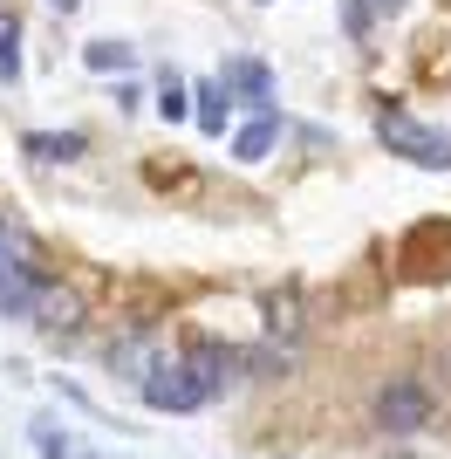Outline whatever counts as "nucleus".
I'll return each mask as SVG.
<instances>
[{"mask_svg": "<svg viewBox=\"0 0 451 459\" xmlns=\"http://www.w3.org/2000/svg\"><path fill=\"white\" fill-rule=\"evenodd\" d=\"M376 137H383L396 158L424 165V172H451V131H431V124H417L411 110H383V117H376Z\"/></svg>", "mask_w": 451, "mask_h": 459, "instance_id": "nucleus-1", "label": "nucleus"}, {"mask_svg": "<svg viewBox=\"0 0 451 459\" xmlns=\"http://www.w3.org/2000/svg\"><path fill=\"white\" fill-rule=\"evenodd\" d=\"M206 398H212V391L191 377L185 357H178V364H157V370L144 377V404H150V411H199Z\"/></svg>", "mask_w": 451, "mask_h": 459, "instance_id": "nucleus-2", "label": "nucleus"}, {"mask_svg": "<svg viewBox=\"0 0 451 459\" xmlns=\"http://www.w3.org/2000/svg\"><path fill=\"white\" fill-rule=\"evenodd\" d=\"M376 419H383V432H417V425L431 419V398H424V384L390 377L383 391H376Z\"/></svg>", "mask_w": 451, "mask_h": 459, "instance_id": "nucleus-3", "label": "nucleus"}, {"mask_svg": "<svg viewBox=\"0 0 451 459\" xmlns=\"http://www.w3.org/2000/svg\"><path fill=\"white\" fill-rule=\"evenodd\" d=\"M219 82H226V96H246L253 110H274V76H267V62H253V56H233L219 69Z\"/></svg>", "mask_w": 451, "mask_h": 459, "instance_id": "nucleus-4", "label": "nucleus"}, {"mask_svg": "<svg viewBox=\"0 0 451 459\" xmlns=\"http://www.w3.org/2000/svg\"><path fill=\"white\" fill-rule=\"evenodd\" d=\"M185 364H191V377H199L212 398H219L226 384H233V370H240V350H226V343H191Z\"/></svg>", "mask_w": 451, "mask_h": 459, "instance_id": "nucleus-5", "label": "nucleus"}, {"mask_svg": "<svg viewBox=\"0 0 451 459\" xmlns=\"http://www.w3.org/2000/svg\"><path fill=\"white\" fill-rule=\"evenodd\" d=\"M35 323H41V329H75V323H82V295H75V288H62V281H41Z\"/></svg>", "mask_w": 451, "mask_h": 459, "instance_id": "nucleus-6", "label": "nucleus"}, {"mask_svg": "<svg viewBox=\"0 0 451 459\" xmlns=\"http://www.w3.org/2000/svg\"><path fill=\"white\" fill-rule=\"evenodd\" d=\"M21 152L41 158V165H62V158L89 152V137H82V131H28V137H21Z\"/></svg>", "mask_w": 451, "mask_h": 459, "instance_id": "nucleus-7", "label": "nucleus"}, {"mask_svg": "<svg viewBox=\"0 0 451 459\" xmlns=\"http://www.w3.org/2000/svg\"><path fill=\"white\" fill-rule=\"evenodd\" d=\"M41 281H48V274H0V316H21V323H35Z\"/></svg>", "mask_w": 451, "mask_h": 459, "instance_id": "nucleus-8", "label": "nucleus"}, {"mask_svg": "<svg viewBox=\"0 0 451 459\" xmlns=\"http://www.w3.org/2000/svg\"><path fill=\"white\" fill-rule=\"evenodd\" d=\"M0 274H41V254L35 240L14 227V220H0Z\"/></svg>", "mask_w": 451, "mask_h": 459, "instance_id": "nucleus-9", "label": "nucleus"}, {"mask_svg": "<svg viewBox=\"0 0 451 459\" xmlns=\"http://www.w3.org/2000/svg\"><path fill=\"white\" fill-rule=\"evenodd\" d=\"M28 439H35L41 459H89V453H82V439H75L62 419H35V425H28Z\"/></svg>", "mask_w": 451, "mask_h": 459, "instance_id": "nucleus-10", "label": "nucleus"}, {"mask_svg": "<svg viewBox=\"0 0 451 459\" xmlns=\"http://www.w3.org/2000/svg\"><path fill=\"white\" fill-rule=\"evenodd\" d=\"M82 62H89L96 76H131V69H137V48H131V41H89Z\"/></svg>", "mask_w": 451, "mask_h": 459, "instance_id": "nucleus-11", "label": "nucleus"}, {"mask_svg": "<svg viewBox=\"0 0 451 459\" xmlns=\"http://www.w3.org/2000/svg\"><path fill=\"white\" fill-rule=\"evenodd\" d=\"M191 103H199V131L206 137H226V103H233V96H226V82H199V90H191Z\"/></svg>", "mask_w": 451, "mask_h": 459, "instance_id": "nucleus-12", "label": "nucleus"}, {"mask_svg": "<svg viewBox=\"0 0 451 459\" xmlns=\"http://www.w3.org/2000/svg\"><path fill=\"white\" fill-rule=\"evenodd\" d=\"M274 137H281V117L267 110V117H253V124H246V131L233 137V158H246V165H253V158H267V152H274Z\"/></svg>", "mask_w": 451, "mask_h": 459, "instance_id": "nucleus-13", "label": "nucleus"}, {"mask_svg": "<svg viewBox=\"0 0 451 459\" xmlns=\"http://www.w3.org/2000/svg\"><path fill=\"white\" fill-rule=\"evenodd\" d=\"M0 76L21 82V21L14 14H0Z\"/></svg>", "mask_w": 451, "mask_h": 459, "instance_id": "nucleus-14", "label": "nucleus"}, {"mask_svg": "<svg viewBox=\"0 0 451 459\" xmlns=\"http://www.w3.org/2000/svg\"><path fill=\"white\" fill-rule=\"evenodd\" d=\"M185 110H191V90H185V76H171V69H165V82H157V117H171V124H178Z\"/></svg>", "mask_w": 451, "mask_h": 459, "instance_id": "nucleus-15", "label": "nucleus"}, {"mask_svg": "<svg viewBox=\"0 0 451 459\" xmlns=\"http://www.w3.org/2000/svg\"><path fill=\"white\" fill-rule=\"evenodd\" d=\"M362 7H370V14H396V7H404V0H362Z\"/></svg>", "mask_w": 451, "mask_h": 459, "instance_id": "nucleus-16", "label": "nucleus"}, {"mask_svg": "<svg viewBox=\"0 0 451 459\" xmlns=\"http://www.w3.org/2000/svg\"><path fill=\"white\" fill-rule=\"evenodd\" d=\"M48 7H62V14H75V7H82V0H48Z\"/></svg>", "mask_w": 451, "mask_h": 459, "instance_id": "nucleus-17", "label": "nucleus"}]
</instances>
